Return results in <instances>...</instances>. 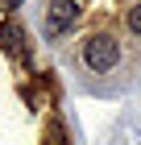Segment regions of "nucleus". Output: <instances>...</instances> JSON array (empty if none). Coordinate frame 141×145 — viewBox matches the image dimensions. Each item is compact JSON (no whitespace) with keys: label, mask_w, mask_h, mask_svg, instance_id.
Instances as JSON below:
<instances>
[{"label":"nucleus","mask_w":141,"mask_h":145,"mask_svg":"<svg viewBox=\"0 0 141 145\" xmlns=\"http://www.w3.org/2000/svg\"><path fill=\"white\" fill-rule=\"evenodd\" d=\"M79 21V0H54L50 4V17H46V29L50 33H62Z\"/></svg>","instance_id":"obj_2"},{"label":"nucleus","mask_w":141,"mask_h":145,"mask_svg":"<svg viewBox=\"0 0 141 145\" xmlns=\"http://www.w3.org/2000/svg\"><path fill=\"white\" fill-rule=\"evenodd\" d=\"M46 145H62V133H58V129H54V133L46 137Z\"/></svg>","instance_id":"obj_5"},{"label":"nucleus","mask_w":141,"mask_h":145,"mask_svg":"<svg viewBox=\"0 0 141 145\" xmlns=\"http://www.w3.org/2000/svg\"><path fill=\"white\" fill-rule=\"evenodd\" d=\"M0 46H4L12 58H25V33H21V25H12V21L0 25Z\"/></svg>","instance_id":"obj_3"},{"label":"nucleus","mask_w":141,"mask_h":145,"mask_svg":"<svg viewBox=\"0 0 141 145\" xmlns=\"http://www.w3.org/2000/svg\"><path fill=\"white\" fill-rule=\"evenodd\" d=\"M125 29L141 37V4H133V8H125Z\"/></svg>","instance_id":"obj_4"},{"label":"nucleus","mask_w":141,"mask_h":145,"mask_svg":"<svg viewBox=\"0 0 141 145\" xmlns=\"http://www.w3.org/2000/svg\"><path fill=\"white\" fill-rule=\"evenodd\" d=\"M0 8H21V0H0Z\"/></svg>","instance_id":"obj_6"},{"label":"nucleus","mask_w":141,"mask_h":145,"mask_svg":"<svg viewBox=\"0 0 141 145\" xmlns=\"http://www.w3.org/2000/svg\"><path fill=\"white\" fill-rule=\"evenodd\" d=\"M116 62H120V42L112 33H91L83 42V67L91 75H108Z\"/></svg>","instance_id":"obj_1"}]
</instances>
